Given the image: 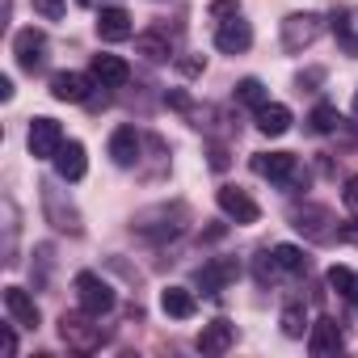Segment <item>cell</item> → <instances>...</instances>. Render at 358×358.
Listing matches in <instances>:
<instances>
[{
	"mask_svg": "<svg viewBox=\"0 0 358 358\" xmlns=\"http://www.w3.org/2000/svg\"><path fill=\"white\" fill-rule=\"evenodd\" d=\"M59 337L72 345V350H80V354H93L101 341H106V333H101V324H93V312H64L59 316Z\"/></svg>",
	"mask_w": 358,
	"mask_h": 358,
	"instance_id": "obj_1",
	"label": "cell"
},
{
	"mask_svg": "<svg viewBox=\"0 0 358 358\" xmlns=\"http://www.w3.org/2000/svg\"><path fill=\"white\" fill-rule=\"evenodd\" d=\"M76 299H80V308H85V312L106 316V312L114 308V287H110L101 274L85 270V274H76Z\"/></svg>",
	"mask_w": 358,
	"mask_h": 358,
	"instance_id": "obj_2",
	"label": "cell"
},
{
	"mask_svg": "<svg viewBox=\"0 0 358 358\" xmlns=\"http://www.w3.org/2000/svg\"><path fill=\"white\" fill-rule=\"evenodd\" d=\"M26 143H30V156L34 160H55V152L64 148V127L55 118H30Z\"/></svg>",
	"mask_w": 358,
	"mask_h": 358,
	"instance_id": "obj_3",
	"label": "cell"
},
{
	"mask_svg": "<svg viewBox=\"0 0 358 358\" xmlns=\"http://www.w3.org/2000/svg\"><path fill=\"white\" fill-rule=\"evenodd\" d=\"M320 38V17L316 13H291L282 22V47L287 51H303Z\"/></svg>",
	"mask_w": 358,
	"mask_h": 358,
	"instance_id": "obj_4",
	"label": "cell"
},
{
	"mask_svg": "<svg viewBox=\"0 0 358 358\" xmlns=\"http://www.w3.org/2000/svg\"><path fill=\"white\" fill-rule=\"evenodd\" d=\"M241 278V266L232 262V257H211L207 266H199V274H194V282H199V291H207V295H215V291H224L228 282H236Z\"/></svg>",
	"mask_w": 358,
	"mask_h": 358,
	"instance_id": "obj_5",
	"label": "cell"
},
{
	"mask_svg": "<svg viewBox=\"0 0 358 358\" xmlns=\"http://www.w3.org/2000/svg\"><path fill=\"white\" fill-rule=\"evenodd\" d=\"M13 55H17V64H22L26 72L43 68V59H47V34L34 30V26L17 30V38H13Z\"/></svg>",
	"mask_w": 358,
	"mask_h": 358,
	"instance_id": "obj_6",
	"label": "cell"
},
{
	"mask_svg": "<svg viewBox=\"0 0 358 358\" xmlns=\"http://www.w3.org/2000/svg\"><path fill=\"white\" fill-rule=\"evenodd\" d=\"M215 203H220V211H224L228 220H236V224H257V220H262V207H257L245 190H236V186H224V190L215 194Z\"/></svg>",
	"mask_w": 358,
	"mask_h": 358,
	"instance_id": "obj_7",
	"label": "cell"
},
{
	"mask_svg": "<svg viewBox=\"0 0 358 358\" xmlns=\"http://www.w3.org/2000/svg\"><path fill=\"white\" fill-rule=\"evenodd\" d=\"M215 47L224 51V55H241V51H249L253 47V30H249V22L236 13V17H228V22H220V30H215Z\"/></svg>",
	"mask_w": 358,
	"mask_h": 358,
	"instance_id": "obj_8",
	"label": "cell"
},
{
	"mask_svg": "<svg viewBox=\"0 0 358 358\" xmlns=\"http://www.w3.org/2000/svg\"><path fill=\"white\" fill-rule=\"evenodd\" d=\"M89 169V156H85V143L76 139H64V148L55 152V173H59V182H80Z\"/></svg>",
	"mask_w": 358,
	"mask_h": 358,
	"instance_id": "obj_9",
	"label": "cell"
},
{
	"mask_svg": "<svg viewBox=\"0 0 358 358\" xmlns=\"http://www.w3.org/2000/svg\"><path fill=\"white\" fill-rule=\"evenodd\" d=\"M5 312L13 316V324H22V329H38V303L30 299V291H22V287H5Z\"/></svg>",
	"mask_w": 358,
	"mask_h": 358,
	"instance_id": "obj_10",
	"label": "cell"
},
{
	"mask_svg": "<svg viewBox=\"0 0 358 358\" xmlns=\"http://www.w3.org/2000/svg\"><path fill=\"white\" fill-rule=\"evenodd\" d=\"M253 173L270 177V182H291L295 177V156L291 152H257L253 156Z\"/></svg>",
	"mask_w": 358,
	"mask_h": 358,
	"instance_id": "obj_11",
	"label": "cell"
},
{
	"mask_svg": "<svg viewBox=\"0 0 358 358\" xmlns=\"http://www.w3.org/2000/svg\"><path fill=\"white\" fill-rule=\"evenodd\" d=\"M89 80L93 76H80V72H55L51 76V97L55 101H72V106L76 101H89V89H93Z\"/></svg>",
	"mask_w": 358,
	"mask_h": 358,
	"instance_id": "obj_12",
	"label": "cell"
},
{
	"mask_svg": "<svg viewBox=\"0 0 358 358\" xmlns=\"http://www.w3.org/2000/svg\"><path fill=\"white\" fill-rule=\"evenodd\" d=\"M232 341H236V324L224 320V316L211 320V324H203V333H199V350L203 354H228Z\"/></svg>",
	"mask_w": 358,
	"mask_h": 358,
	"instance_id": "obj_13",
	"label": "cell"
},
{
	"mask_svg": "<svg viewBox=\"0 0 358 358\" xmlns=\"http://www.w3.org/2000/svg\"><path fill=\"white\" fill-rule=\"evenodd\" d=\"M89 76H93L101 89H118V85H127L131 68H127V59H118V55H93Z\"/></svg>",
	"mask_w": 358,
	"mask_h": 358,
	"instance_id": "obj_14",
	"label": "cell"
},
{
	"mask_svg": "<svg viewBox=\"0 0 358 358\" xmlns=\"http://www.w3.org/2000/svg\"><path fill=\"white\" fill-rule=\"evenodd\" d=\"M291 220H295V228H299V232H308L312 241H329V236H333V228H324V224H333V215H329L324 207H316V203H308V207L291 211Z\"/></svg>",
	"mask_w": 358,
	"mask_h": 358,
	"instance_id": "obj_15",
	"label": "cell"
},
{
	"mask_svg": "<svg viewBox=\"0 0 358 358\" xmlns=\"http://www.w3.org/2000/svg\"><path fill=\"white\" fill-rule=\"evenodd\" d=\"M160 312L173 316V320H190V316L199 312V299H194V291H186V287H164V291H160Z\"/></svg>",
	"mask_w": 358,
	"mask_h": 358,
	"instance_id": "obj_16",
	"label": "cell"
},
{
	"mask_svg": "<svg viewBox=\"0 0 358 358\" xmlns=\"http://www.w3.org/2000/svg\"><path fill=\"white\" fill-rule=\"evenodd\" d=\"M345 341H341V329L333 324V320H316L312 329H308V350L316 354V358H329V354H337Z\"/></svg>",
	"mask_w": 358,
	"mask_h": 358,
	"instance_id": "obj_17",
	"label": "cell"
},
{
	"mask_svg": "<svg viewBox=\"0 0 358 358\" xmlns=\"http://www.w3.org/2000/svg\"><path fill=\"white\" fill-rule=\"evenodd\" d=\"M131 13L127 9H101V17H97V38L101 43H122V38H131Z\"/></svg>",
	"mask_w": 358,
	"mask_h": 358,
	"instance_id": "obj_18",
	"label": "cell"
},
{
	"mask_svg": "<svg viewBox=\"0 0 358 358\" xmlns=\"http://www.w3.org/2000/svg\"><path fill=\"white\" fill-rule=\"evenodd\" d=\"M110 156H114V164H122V169H131V164L139 160V135H135V127H118V131L110 135Z\"/></svg>",
	"mask_w": 358,
	"mask_h": 358,
	"instance_id": "obj_19",
	"label": "cell"
},
{
	"mask_svg": "<svg viewBox=\"0 0 358 358\" xmlns=\"http://www.w3.org/2000/svg\"><path fill=\"white\" fill-rule=\"evenodd\" d=\"M257 131H262V135H287V131H291V110L278 106V101H266V106L257 110Z\"/></svg>",
	"mask_w": 358,
	"mask_h": 358,
	"instance_id": "obj_20",
	"label": "cell"
},
{
	"mask_svg": "<svg viewBox=\"0 0 358 358\" xmlns=\"http://www.w3.org/2000/svg\"><path fill=\"white\" fill-rule=\"evenodd\" d=\"M135 51H139L143 59H152V64L173 59V47H169V38H164V34H139V38H135Z\"/></svg>",
	"mask_w": 358,
	"mask_h": 358,
	"instance_id": "obj_21",
	"label": "cell"
},
{
	"mask_svg": "<svg viewBox=\"0 0 358 358\" xmlns=\"http://www.w3.org/2000/svg\"><path fill=\"white\" fill-rule=\"evenodd\" d=\"M329 287H333L337 295H345V299L358 308V274H354L350 266H333V270H329Z\"/></svg>",
	"mask_w": 358,
	"mask_h": 358,
	"instance_id": "obj_22",
	"label": "cell"
},
{
	"mask_svg": "<svg viewBox=\"0 0 358 358\" xmlns=\"http://www.w3.org/2000/svg\"><path fill=\"white\" fill-rule=\"evenodd\" d=\"M274 262H278V270H287V274H303V270H308V257H303L299 245H278V249H274Z\"/></svg>",
	"mask_w": 358,
	"mask_h": 358,
	"instance_id": "obj_23",
	"label": "cell"
},
{
	"mask_svg": "<svg viewBox=\"0 0 358 358\" xmlns=\"http://www.w3.org/2000/svg\"><path fill=\"white\" fill-rule=\"evenodd\" d=\"M278 324H282V333H287V337H303V333L312 329V324H308V312H303V303H287Z\"/></svg>",
	"mask_w": 358,
	"mask_h": 358,
	"instance_id": "obj_24",
	"label": "cell"
},
{
	"mask_svg": "<svg viewBox=\"0 0 358 358\" xmlns=\"http://www.w3.org/2000/svg\"><path fill=\"white\" fill-rule=\"evenodd\" d=\"M236 101H245V106L262 110V106H266V85H262L257 76H245V80L236 85Z\"/></svg>",
	"mask_w": 358,
	"mask_h": 358,
	"instance_id": "obj_25",
	"label": "cell"
},
{
	"mask_svg": "<svg viewBox=\"0 0 358 358\" xmlns=\"http://www.w3.org/2000/svg\"><path fill=\"white\" fill-rule=\"evenodd\" d=\"M333 30H337V38L350 47V55H358V9L345 13V17H333Z\"/></svg>",
	"mask_w": 358,
	"mask_h": 358,
	"instance_id": "obj_26",
	"label": "cell"
},
{
	"mask_svg": "<svg viewBox=\"0 0 358 358\" xmlns=\"http://www.w3.org/2000/svg\"><path fill=\"white\" fill-rule=\"evenodd\" d=\"M337 122H341V118H337L333 106H316V110H312V131L329 135V131H337Z\"/></svg>",
	"mask_w": 358,
	"mask_h": 358,
	"instance_id": "obj_27",
	"label": "cell"
},
{
	"mask_svg": "<svg viewBox=\"0 0 358 358\" xmlns=\"http://www.w3.org/2000/svg\"><path fill=\"white\" fill-rule=\"evenodd\" d=\"M34 13L47 17V22H59L64 17V0H34Z\"/></svg>",
	"mask_w": 358,
	"mask_h": 358,
	"instance_id": "obj_28",
	"label": "cell"
},
{
	"mask_svg": "<svg viewBox=\"0 0 358 358\" xmlns=\"http://www.w3.org/2000/svg\"><path fill=\"white\" fill-rule=\"evenodd\" d=\"M341 203H345L350 211H358V177H350V182H345V190H341Z\"/></svg>",
	"mask_w": 358,
	"mask_h": 358,
	"instance_id": "obj_29",
	"label": "cell"
},
{
	"mask_svg": "<svg viewBox=\"0 0 358 358\" xmlns=\"http://www.w3.org/2000/svg\"><path fill=\"white\" fill-rule=\"evenodd\" d=\"M337 236H341V241H350V245H354V249H358V215H354V220H345V224H341V232H337Z\"/></svg>",
	"mask_w": 358,
	"mask_h": 358,
	"instance_id": "obj_30",
	"label": "cell"
},
{
	"mask_svg": "<svg viewBox=\"0 0 358 358\" xmlns=\"http://www.w3.org/2000/svg\"><path fill=\"white\" fill-rule=\"evenodd\" d=\"M0 341H5V354H9V358L17 354V333H13L9 324H5V333H0Z\"/></svg>",
	"mask_w": 358,
	"mask_h": 358,
	"instance_id": "obj_31",
	"label": "cell"
},
{
	"mask_svg": "<svg viewBox=\"0 0 358 358\" xmlns=\"http://www.w3.org/2000/svg\"><path fill=\"white\" fill-rule=\"evenodd\" d=\"M211 13H215V17H236V5H224V0H215Z\"/></svg>",
	"mask_w": 358,
	"mask_h": 358,
	"instance_id": "obj_32",
	"label": "cell"
},
{
	"mask_svg": "<svg viewBox=\"0 0 358 358\" xmlns=\"http://www.w3.org/2000/svg\"><path fill=\"white\" fill-rule=\"evenodd\" d=\"M182 72H186V76H194V72H203V59H182Z\"/></svg>",
	"mask_w": 358,
	"mask_h": 358,
	"instance_id": "obj_33",
	"label": "cell"
},
{
	"mask_svg": "<svg viewBox=\"0 0 358 358\" xmlns=\"http://www.w3.org/2000/svg\"><path fill=\"white\" fill-rule=\"evenodd\" d=\"M0 97H5V101L13 97V80H9V76H0Z\"/></svg>",
	"mask_w": 358,
	"mask_h": 358,
	"instance_id": "obj_34",
	"label": "cell"
},
{
	"mask_svg": "<svg viewBox=\"0 0 358 358\" xmlns=\"http://www.w3.org/2000/svg\"><path fill=\"white\" fill-rule=\"evenodd\" d=\"M76 5H85V9H89V5H97V0H76Z\"/></svg>",
	"mask_w": 358,
	"mask_h": 358,
	"instance_id": "obj_35",
	"label": "cell"
},
{
	"mask_svg": "<svg viewBox=\"0 0 358 358\" xmlns=\"http://www.w3.org/2000/svg\"><path fill=\"white\" fill-rule=\"evenodd\" d=\"M354 114H358V93H354Z\"/></svg>",
	"mask_w": 358,
	"mask_h": 358,
	"instance_id": "obj_36",
	"label": "cell"
}]
</instances>
